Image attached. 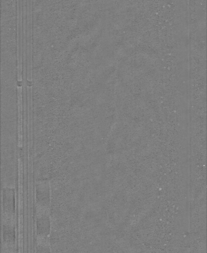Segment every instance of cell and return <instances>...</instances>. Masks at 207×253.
Wrapping results in <instances>:
<instances>
[{
  "label": "cell",
  "mask_w": 207,
  "mask_h": 253,
  "mask_svg": "<svg viewBox=\"0 0 207 253\" xmlns=\"http://www.w3.org/2000/svg\"><path fill=\"white\" fill-rule=\"evenodd\" d=\"M37 234L41 239H45L50 231V220L46 211H41L37 217Z\"/></svg>",
  "instance_id": "6da1fadb"
},
{
  "label": "cell",
  "mask_w": 207,
  "mask_h": 253,
  "mask_svg": "<svg viewBox=\"0 0 207 253\" xmlns=\"http://www.w3.org/2000/svg\"><path fill=\"white\" fill-rule=\"evenodd\" d=\"M3 239L9 247L13 246L15 242V228L14 224L10 219H5L2 227Z\"/></svg>",
  "instance_id": "7a4b0ae2"
},
{
  "label": "cell",
  "mask_w": 207,
  "mask_h": 253,
  "mask_svg": "<svg viewBox=\"0 0 207 253\" xmlns=\"http://www.w3.org/2000/svg\"><path fill=\"white\" fill-rule=\"evenodd\" d=\"M45 239H41V241L37 246L36 253H50L48 244Z\"/></svg>",
  "instance_id": "3957f363"
},
{
  "label": "cell",
  "mask_w": 207,
  "mask_h": 253,
  "mask_svg": "<svg viewBox=\"0 0 207 253\" xmlns=\"http://www.w3.org/2000/svg\"><path fill=\"white\" fill-rule=\"evenodd\" d=\"M10 253L9 251H7V252L5 251V252L4 253Z\"/></svg>",
  "instance_id": "277c9868"
}]
</instances>
